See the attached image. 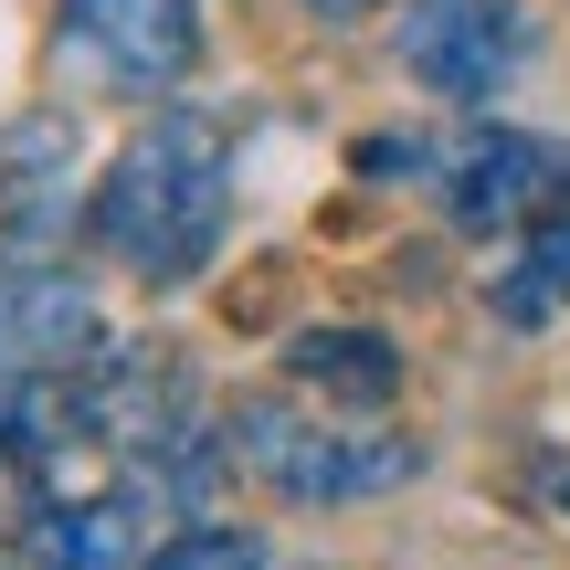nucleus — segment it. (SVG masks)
Listing matches in <instances>:
<instances>
[{
  "label": "nucleus",
  "instance_id": "f257e3e1",
  "mask_svg": "<svg viewBox=\"0 0 570 570\" xmlns=\"http://www.w3.org/2000/svg\"><path fill=\"white\" fill-rule=\"evenodd\" d=\"M223 223H233V127L212 106L138 117L127 148L106 159L96 202H85V233L138 285H190L223 254Z\"/></svg>",
  "mask_w": 570,
  "mask_h": 570
},
{
  "label": "nucleus",
  "instance_id": "f03ea898",
  "mask_svg": "<svg viewBox=\"0 0 570 570\" xmlns=\"http://www.w3.org/2000/svg\"><path fill=\"white\" fill-rule=\"evenodd\" d=\"M233 465H254L285 508H360V497H391L423 475V444L381 423H338L306 391H254L233 412Z\"/></svg>",
  "mask_w": 570,
  "mask_h": 570
},
{
  "label": "nucleus",
  "instance_id": "7ed1b4c3",
  "mask_svg": "<svg viewBox=\"0 0 570 570\" xmlns=\"http://www.w3.org/2000/svg\"><path fill=\"white\" fill-rule=\"evenodd\" d=\"M444 212H454V233H518V244L570 223V138L465 127L444 148Z\"/></svg>",
  "mask_w": 570,
  "mask_h": 570
},
{
  "label": "nucleus",
  "instance_id": "20e7f679",
  "mask_svg": "<svg viewBox=\"0 0 570 570\" xmlns=\"http://www.w3.org/2000/svg\"><path fill=\"white\" fill-rule=\"evenodd\" d=\"M53 53L96 96H169L202 63V0H63Z\"/></svg>",
  "mask_w": 570,
  "mask_h": 570
},
{
  "label": "nucleus",
  "instance_id": "39448f33",
  "mask_svg": "<svg viewBox=\"0 0 570 570\" xmlns=\"http://www.w3.org/2000/svg\"><path fill=\"white\" fill-rule=\"evenodd\" d=\"M402 63H412V85L475 106L529 63V11L518 0H412L402 11Z\"/></svg>",
  "mask_w": 570,
  "mask_h": 570
},
{
  "label": "nucleus",
  "instance_id": "423d86ee",
  "mask_svg": "<svg viewBox=\"0 0 570 570\" xmlns=\"http://www.w3.org/2000/svg\"><path fill=\"white\" fill-rule=\"evenodd\" d=\"M96 348V296L53 254L0 244V370H75Z\"/></svg>",
  "mask_w": 570,
  "mask_h": 570
},
{
  "label": "nucleus",
  "instance_id": "0eeeda50",
  "mask_svg": "<svg viewBox=\"0 0 570 570\" xmlns=\"http://www.w3.org/2000/svg\"><path fill=\"white\" fill-rule=\"evenodd\" d=\"M75 223V127L63 117H11L0 127V244L42 254Z\"/></svg>",
  "mask_w": 570,
  "mask_h": 570
},
{
  "label": "nucleus",
  "instance_id": "6e6552de",
  "mask_svg": "<svg viewBox=\"0 0 570 570\" xmlns=\"http://www.w3.org/2000/svg\"><path fill=\"white\" fill-rule=\"evenodd\" d=\"M32 570H148V487H96V497H53L32 518Z\"/></svg>",
  "mask_w": 570,
  "mask_h": 570
},
{
  "label": "nucleus",
  "instance_id": "1a4fd4ad",
  "mask_svg": "<svg viewBox=\"0 0 570 570\" xmlns=\"http://www.w3.org/2000/svg\"><path fill=\"white\" fill-rule=\"evenodd\" d=\"M285 370H296V391L327 402V412H391V391H402V348H391L381 327H306V338L285 348Z\"/></svg>",
  "mask_w": 570,
  "mask_h": 570
},
{
  "label": "nucleus",
  "instance_id": "9d476101",
  "mask_svg": "<svg viewBox=\"0 0 570 570\" xmlns=\"http://www.w3.org/2000/svg\"><path fill=\"white\" fill-rule=\"evenodd\" d=\"M63 444H85L75 370H0V465H42Z\"/></svg>",
  "mask_w": 570,
  "mask_h": 570
},
{
  "label": "nucleus",
  "instance_id": "9b49d317",
  "mask_svg": "<svg viewBox=\"0 0 570 570\" xmlns=\"http://www.w3.org/2000/svg\"><path fill=\"white\" fill-rule=\"evenodd\" d=\"M487 296H497V317H508V327H539V317H550V306L570 296V223L529 233V254H518V265L487 285Z\"/></svg>",
  "mask_w": 570,
  "mask_h": 570
},
{
  "label": "nucleus",
  "instance_id": "f8f14e48",
  "mask_svg": "<svg viewBox=\"0 0 570 570\" xmlns=\"http://www.w3.org/2000/svg\"><path fill=\"white\" fill-rule=\"evenodd\" d=\"M148 570H265V550H254L244 529H190V539H169Z\"/></svg>",
  "mask_w": 570,
  "mask_h": 570
},
{
  "label": "nucleus",
  "instance_id": "ddd939ff",
  "mask_svg": "<svg viewBox=\"0 0 570 570\" xmlns=\"http://www.w3.org/2000/svg\"><path fill=\"white\" fill-rule=\"evenodd\" d=\"M306 11H327V21H360V11H381V0H306Z\"/></svg>",
  "mask_w": 570,
  "mask_h": 570
}]
</instances>
